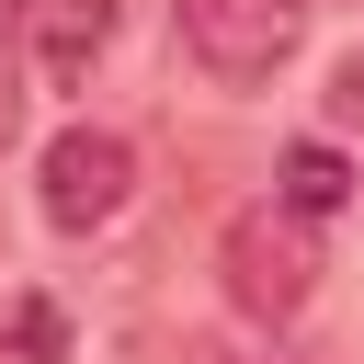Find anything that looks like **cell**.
<instances>
[{
    "label": "cell",
    "mask_w": 364,
    "mask_h": 364,
    "mask_svg": "<svg viewBox=\"0 0 364 364\" xmlns=\"http://www.w3.org/2000/svg\"><path fill=\"white\" fill-rule=\"evenodd\" d=\"M216 273H228V307L239 318H296L318 296V239L296 205H239L228 239H216Z\"/></svg>",
    "instance_id": "1"
},
{
    "label": "cell",
    "mask_w": 364,
    "mask_h": 364,
    "mask_svg": "<svg viewBox=\"0 0 364 364\" xmlns=\"http://www.w3.org/2000/svg\"><path fill=\"white\" fill-rule=\"evenodd\" d=\"M171 23H182V57H193L205 80H228V91H262V80L296 57V34H307V0H171Z\"/></svg>",
    "instance_id": "2"
},
{
    "label": "cell",
    "mask_w": 364,
    "mask_h": 364,
    "mask_svg": "<svg viewBox=\"0 0 364 364\" xmlns=\"http://www.w3.org/2000/svg\"><path fill=\"white\" fill-rule=\"evenodd\" d=\"M125 193H136V148H125L114 125H57V136H46V159H34V205H46V228L91 239V228L125 216Z\"/></svg>",
    "instance_id": "3"
},
{
    "label": "cell",
    "mask_w": 364,
    "mask_h": 364,
    "mask_svg": "<svg viewBox=\"0 0 364 364\" xmlns=\"http://www.w3.org/2000/svg\"><path fill=\"white\" fill-rule=\"evenodd\" d=\"M23 34H34V68L46 80H80L114 46V0H23Z\"/></svg>",
    "instance_id": "4"
},
{
    "label": "cell",
    "mask_w": 364,
    "mask_h": 364,
    "mask_svg": "<svg viewBox=\"0 0 364 364\" xmlns=\"http://www.w3.org/2000/svg\"><path fill=\"white\" fill-rule=\"evenodd\" d=\"M273 205H296V216H341V205H353V159L318 148V136H296L284 171H273Z\"/></svg>",
    "instance_id": "5"
},
{
    "label": "cell",
    "mask_w": 364,
    "mask_h": 364,
    "mask_svg": "<svg viewBox=\"0 0 364 364\" xmlns=\"http://www.w3.org/2000/svg\"><path fill=\"white\" fill-rule=\"evenodd\" d=\"M0 364H68V318L46 296H11L0 307Z\"/></svg>",
    "instance_id": "6"
},
{
    "label": "cell",
    "mask_w": 364,
    "mask_h": 364,
    "mask_svg": "<svg viewBox=\"0 0 364 364\" xmlns=\"http://www.w3.org/2000/svg\"><path fill=\"white\" fill-rule=\"evenodd\" d=\"M318 102H330V125H364V46L330 68V91H318Z\"/></svg>",
    "instance_id": "7"
},
{
    "label": "cell",
    "mask_w": 364,
    "mask_h": 364,
    "mask_svg": "<svg viewBox=\"0 0 364 364\" xmlns=\"http://www.w3.org/2000/svg\"><path fill=\"white\" fill-rule=\"evenodd\" d=\"M11 125H23V57L0 46V148H11Z\"/></svg>",
    "instance_id": "8"
}]
</instances>
